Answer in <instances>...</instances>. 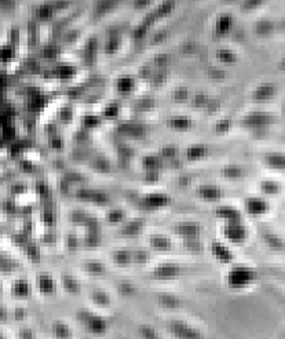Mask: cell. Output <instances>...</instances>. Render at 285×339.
Returning a JSON list of instances; mask_svg holds the SVG:
<instances>
[{"label":"cell","mask_w":285,"mask_h":339,"mask_svg":"<svg viewBox=\"0 0 285 339\" xmlns=\"http://www.w3.org/2000/svg\"><path fill=\"white\" fill-rule=\"evenodd\" d=\"M282 66H284V69H285V60H284V62H282Z\"/></svg>","instance_id":"6da1fadb"}]
</instances>
